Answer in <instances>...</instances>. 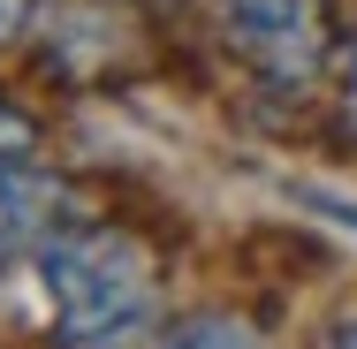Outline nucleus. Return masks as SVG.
<instances>
[{
	"label": "nucleus",
	"instance_id": "1",
	"mask_svg": "<svg viewBox=\"0 0 357 349\" xmlns=\"http://www.w3.org/2000/svg\"><path fill=\"white\" fill-rule=\"evenodd\" d=\"M46 304L69 349H122L152 319V258L122 228H84L46 243Z\"/></svg>",
	"mask_w": 357,
	"mask_h": 349
},
{
	"label": "nucleus",
	"instance_id": "2",
	"mask_svg": "<svg viewBox=\"0 0 357 349\" xmlns=\"http://www.w3.org/2000/svg\"><path fill=\"white\" fill-rule=\"evenodd\" d=\"M327 8L319 0H236L228 8V46L243 54V61H259L266 76H312L327 61Z\"/></svg>",
	"mask_w": 357,
	"mask_h": 349
},
{
	"label": "nucleus",
	"instance_id": "3",
	"mask_svg": "<svg viewBox=\"0 0 357 349\" xmlns=\"http://www.w3.org/2000/svg\"><path fill=\"white\" fill-rule=\"evenodd\" d=\"M61 212H69V190H61V183L23 175V167H0V251L54 243V235H61Z\"/></svg>",
	"mask_w": 357,
	"mask_h": 349
},
{
	"label": "nucleus",
	"instance_id": "4",
	"mask_svg": "<svg viewBox=\"0 0 357 349\" xmlns=\"http://www.w3.org/2000/svg\"><path fill=\"white\" fill-rule=\"evenodd\" d=\"M167 349H259V342H251L236 319H198V327H183Z\"/></svg>",
	"mask_w": 357,
	"mask_h": 349
},
{
	"label": "nucleus",
	"instance_id": "5",
	"mask_svg": "<svg viewBox=\"0 0 357 349\" xmlns=\"http://www.w3.org/2000/svg\"><path fill=\"white\" fill-rule=\"evenodd\" d=\"M31 137H38V130H31L15 107H0V167H8V160H23V152H31Z\"/></svg>",
	"mask_w": 357,
	"mask_h": 349
},
{
	"label": "nucleus",
	"instance_id": "6",
	"mask_svg": "<svg viewBox=\"0 0 357 349\" xmlns=\"http://www.w3.org/2000/svg\"><path fill=\"white\" fill-rule=\"evenodd\" d=\"M15 15H23V0H0V31H15Z\"/></svg>",
	"mask_w": 357,
	"mask_h": 349
}]
</instances>
